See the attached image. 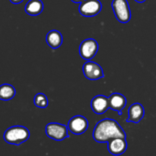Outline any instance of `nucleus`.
I'll list each match as a JSON object with an SVG mask.
<instances>
[{"label":"nucleus","mask_w":156,"mask_h":156,"mask_svg":"<svg viewBox=\"0 0 156 156\" xmlns=\"http://www.w3.org/2000/svg\"><path fill=\"white\" fill-rule=\"evenodd\" d=\"M98 50V44L92 38H88L82 42L79 47V54L85 60L93 59Z\"/></svg>","instance_id":"5"},{"label":"nucleus","mask_w":156,"mask_h":156,"mask_svg":"<svg viewBox=\"0 0 156 156\" xmlns=\"http://www.w3.org/2000/svg\"><path fill=\"white\" fill-rule=\"evenodd\" d=\"M16 91L15 88L9 84L0 85V100L9 101L15 97Z\"/></svg>","instance_id":"15"},{"label":"nucleus","mask_w":156,"mask_h":156,"mask_svg":"<svg viewBox=\"0 0 156 156\" xmlns=\"http://www.w3.org/2000/svg\"><path fill=\"white\" fill-rule=\"evenodd\" d=\"M10 2L12 3H13V4L17 5V4H19V3L22 2L23 0H10Z\"/></svg>","instance_id":"17"},{"label":"nucleus","mask_w":156,"mask_h":156,"mask_svg":"<svg viewBox=\"0 0 156 156\" xmlns=\"http://www.w3.org/2000/svg\"><path fill=\"white\" fill-rule=\"evenodd\" d=\"M136 2H139V3H143V2H144L145 1H146V0H135Z\"/></svg>","instance_id":"19"},{"label":"nucleus","mask_w":156,"mask_h":156,"mask_svg":"<svg viewBox=\"0 0 156 156\" xmlns=\"http://www.w3.org/2000/svg\"><path fill=\"white\" fill-rule=\"evenodd\" d=\"M127 149L126 139L114 138L108 143V152L113 155H120L124 153Z\"/></svg>","instance_id":"9"},{"label":"nucleus","mask_w":156,"mask_h":156,"mask_svg":"<svg viewBox=\"0 0 156 156\" xmlns=\"http://www.w3.org/2000/svg\"><path fill=\"white\" fill-rule=\"evenodd\" d=\"M111 6L116 18L120 23L126 24L129 22L131 18V12L127 0H113Z\"/></svg>","instance_id":"3"},{"label":"nucleus","mask_w":156,"mask_h":156,"mask_svg":"<svg viewBox=\"0 0 156 156\" xmlns=\"http://www.w3.org/2000/svg\"><path fill=\"white\" fill-rule=\"evenodd\" d=\"M34 104L39 108H46L48 106V98L44 93H38L34 98Z\"/></svg>","instance_id":"16"},{"label":"nucleus","mask_w":156,"mask_h":156,"mask_svg":"<svg viewBox=\"0 0 156 156\" xmlns=\"http://www.w3.org/2000/svg\"><path fill=\"white\" fill-rule=\"evenodd\" d=\"M68 126L58 123H50L46 126V134L49 138L56 141H62L69 136Z\"/></svg>","instance_id":"4"},{"label":"nucleus","mask_w":156,"mask_h":156,"mask_svg":"<svg viewBox=\"0 0 156 156\" xmlns=\"http://www.w3.org/2000/svg\"><path fill=\"white\" fill-rule=\"evenodd\" d=\"M82 71L85 78L89 80H98L104 78L103 69L98 63L91 61H88L84 64Z\"/></svg>","instance_id":"8"},{"label":"nucleus","mask_w":156,"mask_h":156,"mask_svg":"<svg viewBox=\"0 0 156 156\" xmlns=\"http://www.w3.org/2000/svg\"><path fill=\"white\" fill-rule=\"evenodd\" d=\"M102 5L99 0H84L79 5V13L85 17H94L101 11Z\"/></svg>","instance_id":"6"},{"label":"nucleus","mask_w":156,"mask_h":156,"mask_svg":"<svg viewBox=\"0 0 156 156\" xmlns=\"http://www.w3.org/2000/svg\"><path fill=\"white\" fill-rule=\"evenodd\" d=\"M46 41L52 49H57L62 45V36L60 32L58 30H50L47 34Z\"/></svg>","instance_id":"13"},{"label":"nucleus","mask_w":156,"mask_h":156,"mask_svg":"<svg viewBox=\"0 0 156 156\" xmlns=\"http://www.w3.org/2000/svg\"><path fill=\"white\" fill-rule=\"evenodd\" d=\"M44 10V3L41 0H30L25 5V12L29 15L36 16Z\"/></svg>","instance_id":"14"},{"label":"nucleus","mask_w":156,"mask_h":156,"mask_svg":"<svg viewBox=\"0 0 156 156\" xmlns=\"http://www.w3.org/2000/svg\"><path fill=\"white\" fill-rule=\"evenodd\" d=\"M88 121L85 117L81 115L72 117L68 123V129L70 132L76 135H81L87 130Z\"/></svg>","instance_id":"7"},{"label":"nucleus","mask_w":156,"mask_h":156,"mask_svg":"<svg viewBox=\"0 0 156 156\" xmlns=\"http://www.w3.org/2000/svg\"><path fill=\"white\" fill-rule=\"evenodd\" d=\"M30 137V132L22 126H14L9 128L4 133L3 138L7 143L19 146L27 141Z\"/></svg>","instance_id":"2"},{"label":"nucleus","mask_w":156,"mask_h":156,"mask_svg":"<svg viewBox=\"0 0 156 156\" xmlns=\"http://www.w3.org/2000/svg\"><path fill=\"white\" fill-rule=\"evenodd\" d=\"M126 133L116 120L106 118L96 124L93 131V138L97 143H108L114 138L126 139Z\"/></svg>","instance_id":"1"},{"label":"nucleus","mask_w":156,"mask_h":156,"mask_svg":"<svg viewBox=\"0 0 156 156\" xmlns=\"http://www.w3.org/2000/svg\"><path fill=\"white\" fill-rule=\"evenodd\" d=\"M72 2H73L75 3H81L82 2H83L84 0H71Z\"/></svg>","instance_id":"18"},{"label":"nucleus","mask_w":156,"mask_h":156,"mask_svg":"<svg viewBox=\"0 0 156 156\" xmlns=\"http://www.w3.org/2000/svg\"><path fill=\"white\" fill-rule=\"evenodd\" d=\"M109 100V108L113 111H117L119 115H122V111L126 105V99L122 94L113 93L108 98Z\"/></svg>","instance_id":"11"},{"label":"nucleus","mask_w":156,"mask_h":156,"mask_svg":"<svg viewBox=\"0 0 156 156\" xmlns=\"http://www.w3.org/2000/svg\"><path fill=\"white\" fill-rule=\"evenodd\" d=\"M92 111L96 114H103L109 108V100L105 95H97L92 99L91 102Z\"/></svg>","instance_id":"10"},{"label":"nucleus","mask_w":156,"mask_h":156,"mask_svg":"<svg viewBox=\"0 0 156 156\" xmlns=\"http://www.w3.org/2000/svg\"><path fill=\"white\" fill-rule=\"evenodd\" d=\"M128 114H129V117L126 120V122H128V123L132 122V123H139V122L141 121V120L144 117V108L140 103L133 104L129 108Z\"/></svg>","instance_id":"12"}]
</instances>
